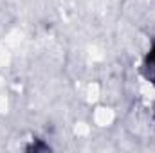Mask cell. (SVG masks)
Here are the masks:
<instances>
[{
    "mask_svg": "<svg viewBox=\"0 0 155 153\" xmlns=\"http://www.w3.org/2000/svg\"><path fill=\"white\" fill-rule=\"evenodd\" d=\"M148 67L155 72V47L150 50V54H148Z\"/></svg>",
    "mask_w": 155,
    "mask_h": 153,
    "instance_id": "6da1fadb",
    "label": "cell"
}]
</instances>
